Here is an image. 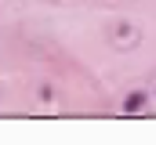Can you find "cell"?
I'll return each instance as SVG.
<instances>
[{"label":"cell","instance_id":"6da1fadb","mask_svg":"<svg viewBox=\"0 0 156 145\" xmlns=\"http://www.w3.org/2000/svg\"><path fill=\"white\" fill-rule=\"evenodd\" d=\"M142 105H145V94H142V91H131V94L123 98V109H127V112H138Z\"/></svg>","mask_w":156,"mask_h":145}]
</instances>
